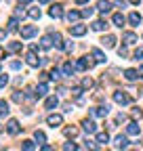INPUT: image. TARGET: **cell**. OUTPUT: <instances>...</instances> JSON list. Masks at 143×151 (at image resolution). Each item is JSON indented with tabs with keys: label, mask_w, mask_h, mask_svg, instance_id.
<instances>
[{
	"label": "cell",
	"mask_w": 143,
	"mask_h": 151,
	"mask_svg": "<svg viewBox=\"0 0 143 151\" xmlns=\"http://www.w3.org/2000/svg\"><path fill=\"white\" fill-rule=\"evenodd\" d=\"M107 113H110V105H99V107L91 109V116H95V118H107Z\"/></svg>",
	"instance_id": "6da1fadb"
},
{
	"label": "cell",
	"mask_w": 143,
	"mask_h": 151,
	"mask_svg": "<svg viewBox=\"0 0 143 151\" xmlns=\"http://www.w3.org/2000/svg\"><path fill=\"white\" fill-rule=\"evenodd\" d=\"M114 101H116L118 105H129V103H131V97H129L126 92H122V90H116V92H114Z\"/></svg>",
	"instance_id": "7a4b0ae2"
},
{
	"label": "cell",
	"mask_w": 143,
	"mask_h": 151,
	"mask_svg": "<svg viewBox=\"0 0 143 151\" xmlns=\"http://www.w3.org/2000/svg\"><path fill=\"white\" fill-rule=\"evenodd\" d=\"M36 34H38V27H36V25H23L21 27V38H25V40L34 38Z\"/></svg>",
	"instance_id": "3957f363"
},
{
	"label": "cell",
	"mask_w": 143,
	"mask_h": 151,
	"mask_svg": "<svg viewBox=\"0 0 143 151\" xmlns=\"http://www.w3.org/2000/svg\"><path fill=\"white\" fill-rule=\"evenodd\" d=\"M46 124L53 126V128H57V126L63 124V116H59V113H51V116L46 118Z\"/></svg>",
	"instance_id": "277c9868"
},
{
	"label": "cell",
	"mask_w": 143,
	"mask_h": 151,
	"mask_svg": "<svg viewBox=\"0 0 143 151\" xmlns=\"http://www.w3.org/2000/svg\"><path fill=\"white\" fill-rule=\"evenodd\" d=\"M86 29H88L86 25L76 23V25H72V27H69V34H72V36H76V38H80V36H84V34H86Z\"/></svg>",
	"instance_id": "5b68a950"
},
{
	"label": "cell",
	"mask_w": 143,
	"mask_h": 151,
	"mask_svg": "<svg viewBox=\"0 0 143 151\" xmlns=\"http://www.w3.org/2000/svg\"><path fill=\"white\" fill-rule=\"evenodd\" d=\"M139 132H141V126H139L137 122H129V124H126V134H131V137H139Z\"/></svg>",
	"instance_id": "8992f818"
},
{
	"label": "cell",
	"mask_w": 143,
	"mask_h": 151,
	"mask_svg": "<svg viewBox=\"0 0 143 151\" xmlns=\"http://www.w3.org/2000/svg\"><path fill=\"white\" fill-rule=\"evenodd\" d=\"M48 15H51L53 19H61V17H63V9H61V4H53L51 11H48Z\"/></svg>",
	"instance_id": "52a82bcc"
},
{
	"label": "cell",
	"mask_w": 143,
	"mask_h": 151,
	"mask_svg": "<svg viewBox=\"0 0 143 151\" xmlns=\"http://www.w3.org/2000/svg\"><path fill=\"white\" fill-rule=\"evenodd\" d=\"M122 40H124V44L131 46V44H137V42H139V38H137L133 32H126V34H122Z\"/></svg>",
	"instance_id": "ba28073f"
},
{
	"label": "cell",
	"mask_w": 143,
	"mask_h": 151,
	"mask_svg": "<svg viewBox=\"0 0 143 151\" xmlns=\"http://www.w3.org/2000/svg\"><path fill=\"white\" fill-rule=\"evenodd\" d=\"M6 132H9V134H19V122H17V120H9Z\"/></svg>",
	"instance_id": "9c48e42d"
},
{
	"label": "cell",
	"mask_w": 143,
	"mask_h": 151,
	"mask_svg": "<svg viewBox=\"0 0 143 151\" xmlns=\"http://www.w3.org/2000/svg\"><path fill=\"white\" fill-rule=\"evenodd\" d=\"M46 92H48V84L46 82H40L38 86H36V97H38V99L46 97Z\"/></svg>",
	"instance_id": "30bf717a"
},
{
	"label": "cell",
	"mask_w": 143,
	"mask_h": 151,
	"mask_svg": "<svg viewBox=\"0 0 143 151\" xmlns=\"http://www.w3.org/2000/svg\"><path fill=\"white\" fill-rule=\"evenodd\" d=\"M82 126H84V132H86V134H93V132H97V124H95L93 120H84Z\"/></svg>",
	"instance_id": "8fae6325"
},
{
	"label": "cell",
	"mask_w": 143,
	"mask_h": 151,
	"mask_svg": "<svg viewBox=\"0 0 143 151\" xmlns=\"http://www.w3.org/2000/svg\"><path fill=\"white\" fill-rule=\"evenodd\" d=\"M91 55H93L95 63H105V59H107V57L103 55V50H99V48H93V50H91Z\"/></svg>",
	"instance_id": "7c38bea8"
},
{
	"label": "cell",
	"mask_w": 143,
	"mask_h": 151,
	"mask_svg": "<svg viewBox=\"0 0 143 151\" xmlns=\"http://www.w3.org/2000/svg\"><path fill=\"white\" fill-rule=\"evenodd\" d=\"M101 42H103L105 48H114V46H116V36L107 34V36H103V40H101Z\"/></svg>",
	"instance_id": "4fadbf2b"
},
{
	"label": "cell",
	"mask_w": 143,
	"mask_h": 151,
	"mask_svg": "<svg viewBox=\"0 0 143 151\" xmlns=\"http://www.w3.org/2000/svg\"><path fill=\"white\" fill-rule=\"evenodd\" d=\"M97 9L103 13V15H107V13H110L112 11V2H110V0H99V4H97Z\"/></svg>",
	"instance_id": "5bb4252c"
},
{
	"label": "cell",
	"mask_w": 143,
	"mask_h": 151,
	"mask_svg": "<svg viewBox=\"0 0 143 151\" xmlns=\"http://www.w3.org/2000/svg\"><path fill=\"white\" fill-rule=\"evenodd\" d=\"M112 21H114V25H116V27H122V25H124V21H126V19H124V15H122V13H114Z\"/></svg>",
	"instance_id": "9a60e30c"
},
{
	"label": "cell",
	"mask_w": 143,
	"mask_h": 151,
	"mask_svg": "<svg viewBox=\"0 0 143 151\" xmlns=\"http://www.w3.org/2000/svg\"><path fill=\"white\" fill-rule=\"evenodd\" d=\"M63 134H65L67 139H74V137L78 134V128H76V126H67V128H63Z\"/></svg>",
	"instance_id": "2e32d148"
},
{
	"label": "cell",
	"mask_w": 143,
	"mask_h": 151,
	"mask_svg": "<svg viewBox=\"0 0 143 151\" xmlns=\"http://www.w3.org/2000/svg\"><path fill=\"white\" fill-rule=\"evenodd\" d=\"M57 105H59V99H57V97H48V99L44 101V107H46V109H55Z\"/></svg>",
	"instance_id": "e0dca14e"
},
{
	"label": "cell",
	"mask_w": 143,
	"mask_h": 151,
	"mask_svg": "<svg viewBox=\"0 0 143 151\" xmlns=\"http://www.w3.org/2000/svg\"><path fill=\"white\" fill-rule=\"evenodd\" d=\"M124 78H126L129 82H133V80L139 78V71H137V69H126V71H124Z\"/></svg>",
	"instance_id": "ac0fdd59"
},
{
	"label": "cell",
	"mask_w": 143,
	"mask_h": 151,
	"mask_svg": "<svg viewBox=\"0 0 143 151\" xmlns=\"http://www.w3.org/2000/svg\"><path fill=\"white\" fill-rule=\"evenodd\" d=\"M116 145H118L120 149H126V147H129V139L122 137V134H118V137H116Z\"/></svg>",
	"instance_id": "d6986e66"
},
{
	"label": "cell",
	"mask_w": 143,
	"mask_h": 151,
	"mask_svg": "<svg viewBox=\"0 0 143 151\" xmlns=\"http://www.w3.org/2000/svg\"><path fill=\"white\" fill-rule=\"evenodd\" d=\"M34 139L38 141V145H44V143H46V134H44L42 130H36V132H34Z\"/></svg>",
	"instance_id": "ffe728a7"
},
{
	"label": "cell",
	"mask_w": 143,
	"mask_h": 151,
	"mask_svg": "<svg viewBox=\"0 0 143 151\" xmlns=\"http://www.w3.org/2000/svg\"><path fill=\"white\" fill-rule=\"evenodd\" d=\"M129 23H131V25H139V23H141V15H139V13H131V15H129Z\"/></svg>",
	"instance_id": "44dd1931"
},
{
	"label": "cell",
	"mask_w": 143,
	"mask_h": 151,
	"mask_svg": "<svg viewBox=\"0 0 143 151\" xmlns=\"http://www.w3.org/2000/svg\"><path fill=\"white\" fill-rule=\"evenodd\" d=\"M27 65H32V67H38V59H36V55H34V50L32 52H27Z\"/></svg>",
	"instance_id": "7402d4cb"
},
{
	"label": "cell",
	"mask_w": 143,
	"mask_h": 151,
	"mask_svg": "<svg viewBox=\"0 0 143 151\" xmlns=\"http://www.w3.org/2000/svg\"><path fill=\"white\" fill-rule=\"evenodd\" d=\"M97 143H99V145L110 143V134H107V132H99V134H97Z\"/></svg>",
	"instance_id": "603a6c76"
},
{
	"label": "cell",
	"mask_w": 143,
	"mask_h": 151,
	"mask_svg": "<svg viewBox=\"0 0 143 151\" xmlns=\"http://www.w3.org/2000/svg\"><path fill=\"white\" fill-rule=\"evenodd\" d=\"M74 65H72V63H63V67H61V71H63V76H72V73H74Z\"/></svg>",
	"instance_id": "cb8c5ba5"
},
{
	"label": "cell",
	"mask_w": 143,
	"mask_h": 151,
	"mask_svg": "<svg viewBox=\"0 0 143 151\" xmlns=\"http://www.w3.org/2000/svg\"><path fill=\"white\" fill-rule=\"evenodd\" d=\"M65 17H67V21H69V23H72V21H78V19H80V17H82V15H80V13H78V11H69V13H67V15H65Z\"/></svg>",
	"instance_id": "d4e9b609"
},
{
	"label": "cell",
	"mask_w": 143,
	"mask_h": 151,
	"mask_svg": "<svg viewBox=\"0 0 143 151\" xmlns=\"http://www.w3.org/2000/svg\"><path fill=\"white\" fill-rule=\"evenodd\" d=\"M21 149H23V151H34V149H36V143H34V141H23V143H21Z\"/></svg>",
	"instance_id": "484cf974"
},
{
	"label": "cell",
	"mask_w": 143,
	"mask_h": 151,
	"mask_svg": "<svg viewBox=\"0 0 143 151\" xmlns=\"http://www.w3.org/2000/svg\"><path fill=\"white\" fill-rule=\"evenodd\" d=\"M27 15H30L32 19H40V15H42V13H40V9H38V6H32V9L27 11Z\"/></svg>",
	"instance_id": "4316f807"
},
{
	"label": "cell",
	"mask_w": 143,
	"mask_h": 151,
	"mask_svg": "<svg viewBox=\"0 0 143 151\" xmlns=\"http://www.w3.org/2000/svg\"><path fill=\"white\" fill-rule=\"evenodd\" d=\"M40 46H42L44 50H48V48L53 46V40H51V36H44V38H42V42H40Z\"/></svg>",
	"instance_id": "83f0119b"
},
{
	"label": "cell",
	"mask_w": 143,
	"mask_h": 151,
	"mask_svg": "<svg viewBox=\"0 0 143 151\" xmlns=\"http://www.w3.org/2000/svg\"><path fill=\"white\" fill-rule=\"evenodd\" d=\"M51 40H53V44H55V46L61 48V44H63V42H61V34H57V32H55V34H51Z\"/></svg>",
	"instance_id": "f1b7e54d"
},
{
	"label": "cell",
	"mask_w": 143,
	"mask_h": 151,
	"mask_svg": "<svg viewBox=\"0 0 143 151\" xmlns=\"http://www.w3.org/2000/svg\"><path fill=\"white\" fill-rule=\"evenodd\" d=\"M84 145H86V149H91V151H99V143H97V141H88V139H86Z\"/></svg>",
	"instance_id": "f546056e"
},
{
	"label": "cell",
	"mask_w": 143,
	"mask_h": 151,
	"mask_svg": "<svg viewBox=\"0 0 143 151\" xmlns=\"http://www.w3.org/2000/svg\"><path fill=\"white\" fill-rule=\"evenodd\" d=\"M72 94H74V97L82 103V99H80V97H82V86H74V88H72Z\"/></svg>",
	"instance_id": "4dcf8cb0"
},
{
	"label": "cell",
	"mask_w": 143,
	"mask_h": 151,
	"mask_svg": "<svg viewBox=\"0 0 143 151\" xmlns=\"http://www.w3.org/2000/svg\"><path fill=\"white\" fill-rule=\"evenodd\" d=\"M105 27H107L105 21H95V23H93V29H95V32H103Z\"/></svg>",
	"instance_id": "1f68e13d"
},
{
	"label": "cell",
	"mask_w": 143,
	"mask_h": 151,
	"mask_svg": "<svg viewBox=\"0 0 143 151\" xmlns=\"http://www.w3.org/2000/svg\"><path fill=\"white\" fill-rule=\"evenodd\" d=\"M6 48H9L11 52H19V50H21V42H11Z\"/></svg>",
	"instance_id": "d6a6232c"
},
{
	"label": "cell",
	"mask_w": 143,
	"mask_h": 151,
	"mask_svg": "<svg viewBox=\"0 0 143 151\" xmlns=\"http://www.w3.org/2000/svg\"><path fill=\"white\" fill-rule=\"evenodd\" d=\"M0 116H9V103L0 101Z\"/></svg>",
	"instance_id": "836d02e7"
},
{
	"label": "cell",
	"mask_w": 143,
	"mask_h": 151,
	"mask_svg": "<svg viewBox=\"0 0 143 151\" xmlns=\"http://www.w3.org/2000/svg\"><path fill=\"white\" fill-rule=\"evenodd\" d=\"M61 78V71L57 69V67H53V71H51V80H59Z\"/></svg>",
	"instance_id": "e575fe53"
},
{
	"label": "cell",
	"mask_w": 143,
	"mask_h": 151,
	"mask_svg": "<svg viewBox=\"0 0 143 151\" xmlns=\"http://www.w3.org/2000/svg\"><path fill=\"white\" fill-rule=\"evenodd\" d=\"M63 151H78V145H74V143H65V145H63Z\"/></svg>",
	"instance_id": "d590c367"
},
{
	"label": "cell",
	"mask_w": 143,
	"mask_h": 151,
	"mask_svg": "<svg viewBox=\"0 0 143 151\" xmlns=\"http://www.w3.org/2000/svg\"><path fill=\"white\" fill-rule=\"evenodd\" d=\"M80 15H82V17H93V15H95V11H93L91 6H86V9H84V11H82Z\"/></svg>",
	"instance_id": "8d00e7d4"
},
{
	"label": "cell",
	"mask_w": 143,
	"mask_h": 151,
	"mask_svg": "<svg viewBox=\"0 0 143 151\" xmlns=\"http://www.w3.org/2000/svg\"><path fill=\"white\" fill-rule=\"evenodd\" d=\"M9 84V76L6 73H2V76H0V88H4Z\"/></svg>",
	"instance_id": "74e56055"
},
{
	"label": "cell",
	"mask_w": 143,
	"mask_h": 151,
	"mask_svg": "<svg viewBox=\"0 0 143 151\" xmlns=\"http://www.w3.org/2000/svg\"><path fill=\"white\" fill-rule=\"evenodd\" d=\"M15 29H17V17H13L9 21V32H15Z\"/></svg>",
	"instance_id": "f35d334b"
},
{
	"label": "cell",
	"mask_w": 143,
	"mask_h": 151,
	"mask_svg": "<svg viewBox=\"0 0 143 151\" xmlns=\"http://www.w3.org/2000/svg\"><path fill=\"white\" fill-rule=\"evenodd\" d=\"M13 101H15V103H21V101H23V94H21V92H13Z\"/></svg>",
	"instance_id": "ab89813d"
},
{
	"label": "cell",
	"mask_w": 143,
	"mask_h": 151,
	"mask_svg": "<svg viewBox=\"0 0 143 151\" xmlns=\"http://www.w3.org/2000/svg\"><path fill=\"white\" fill-rule=\"evenodd\" d=\"M91 86H93V80L91 78H84L82 80V88H91Z\"/></svg>",
	"instance_id": "60d3db41"
},
{
	"label": "cell",
	"mask_w": 143,
	"mask_h": 151,
	"mask_svg": "<svg viewBox=\"0 0 143 151\" xmlns=\"http://www.w3.org/2000/svg\"><path fill=\"white\" fill-rule=\"evenodd\" d=\"M9 67L17 71V69H21V63H19V61H11V63H9Z\"/></svg>",
	"instance_id": "b9f144b4"
},
{
	"label": "cell",
	"mask_w": 143,
	"mask_h": 151,
	"mask_svg": "<svg viewBox=\"0 0 143 151\" xmlns=\"http://www.w3.org/2000/svg\"><path fill=\"white\" fill-rule=\"evenodd\" d=\"M48 80H51V73L42 71V73H40V82H48Z\"/></svg>",
	"instance_id": "7bdbcfd3"
},
{
	"label": "cell",
	"mask_w": 143,
	"mask_h": 151,
	"mask_svg": "<svg viewBox=\"0 0 143 151\" xmlns=\"http://www.w3.org/2000/svg\"><path fill=\"white\" fill-rule=\"evenodd\" d=\"M133 57H135V59H137V61H139V59H143V48H137Z\"/></svg>",
	"instance_id": "ee69618b"
},
{
	"label": "cell",
	"mask_w": 143,
	"mask_h": 151,
	"mask_svg": "<svg viewBox=\"0 0 143 151\" xmlns=\"http://www.w3.org/2000/svg\"><path fill=\"white\" fill-rule=\"evenodd\" d=\"M61 48L69 52V50H74V44H72V42H65V44H61Z\"/></svg>",
	"instance_id": "f6af8a7d"
},
{
	"label": "cell",
	"mask_w": 143,
	"mask_h": 151,
	"mask_svg": "<svg viewBox=\"0 0 143 151\" xmlns=\"http://www.w3.org/2000/svg\"><path fill=\"white\" fill-rule=\"evenodd\" d=\"M118 55H120V57H129V50L124 48V46H120V48H118Z\"/></svg>",
	"instance_id": "bcb514c9"
},
{
	"label": "cell",
	"mask_w": 143,
	"mask_h": 151,
	"mask_svg": "<svg viewBox=\"0 0 143 151\" xmlns=\"http://www.w3.org/2000/svg\"><path fill=\"white\" fill-rule=\"evenodd\" d=\"M118 9H124V6H126V2H124V0H116V2H114Z\"/></svg>",
	"instance_id": "7dc6e473"
},
{
	"label": "cell",
	"mask_w": 143,
	"mask_h": 151,
	"mask_svg": "<svg viewBox=\"0 0 143 151\" xmlns=\"http://www.w3.org/2000/svg\"><path fill=\"white\" fill-rule=\"evenodd\" d=\"M6 34H9V29H0V40H4Z\"/></svg>",
	"instance_id": "c3c4849f"
},
{
	"label": "cell",
	"mask_w": 143,
	"mask_h": 151,
	"mask_svg": "<svg viewBox=\"0 0 143 151\" xmlns=\"http://www.w3.org/2000/svg\"><path fill=\"white\" fill-rule=\"evenodd\" d=\"M42 151H55V149H53L51 145H46V143H44V145H42Z\"/></svg>",
	"instance_id": "681fc988"
},
{
	"label": "cell",
	"mask_w": 143,
	"mask_h": 151,
	"mask_svg": "<svg viewBox=\"0 0 143 151\" xmlns=\"http://www.w3.org/2000/svg\"><path fill=\"white\" fill-rule=\"evenodd\" d=\"M139 78H143V65L139 67Z\"/></svg>",
	"instance_id": "f907efd6"
},
{
	"label": "cell",
	"mask_w": 143,
	"mask_h": 151,
	"mask_svg": "<svg viewBox=\"0 0 143 151\" xmlns=\"http://www.w3.org/2000/svg\"><path fill=\"white\" fill-rule=\"evenodd\" d=\"M38 2H40V4H48V2H51V0H38Z\"/></svg>",
	"instance_id": "816d5d0a"
},
{
	"label": "cell",
	"mask_w": 143,
	"mask_h": 151,
	"mask_svg": "<svg viewBox=\"0 0 143 151\" xmlns=\"http://www.w3.org/2000/svg\"><path fill=\"white\" fill-rule=\"evenodd\" d=\"M76 2H78V4H84V2H88V0H76Z\"/></svg>",
	"instance_id": "f5cc1de1"
},
{
	"label": "cell",
	"mask_w": 143,
	"mask_h": 151,
	"mask_svg": "<svg viewBox=\"0 0 143 151\" xmlns=\"http://www.w3.org/2000/svg\"><path fill=\"white\" fill-rule=\"evenodd\" d=\"M141 2V0H131V4H139Z\"/></svg>",
	"instance_id": "db71d44e"
},
{
	"label": "cell",
	"mask_w": 143,
	"mask_h": 151,
	"mask_svg": "<svg viewBox=\"0 0 143 151\" xmlns=\"http://www.w3.org/2000/svg\"><path fill=\"white\" fill-rule=\"evenodd\" d=\"M0 57H2V48H0Z\"/></svg>",
	"instance_id": "11a10c76"
},
{
	"label": "cell",
	"mask_w": 143,
	"mask_h": 151,
	"mask_svg": "<svg viewBox=\"0 0 143 151\" xmlns=\"http://www.w3.org/2000/svg\"><path fill=\"white\" fill-rule=\"evenodd\" d=\"M0 132H2V126H0Z\"/></svg>",
	"instance_id": "9f6ffc18"
}]
</instances>
